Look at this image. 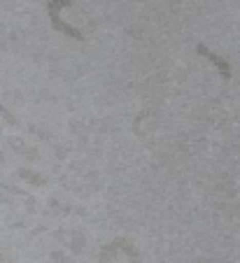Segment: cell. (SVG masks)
Here are the masks:
<instances>
[{
	"label": "cell",
	"instance_id": "obj_1",
	"mask_svg": "<svg viewBox=\"0 0 240 263\" xmlns=\"http://www.w3.org/2000/svg\"><path fill=\"white\" fill-rule=\"evenodd\" d=\"M59 238H65V245L72 254H84L86 252V233L84 231H70V233H59Z\"/></svg>",
	"mask_w": 240,
	"mask_h": 263
},
{
	"label": "cell",
	"instance_id": "obj_2",
	"mask_svg": "<svg viewBox=\"0 0 240 263\" xmlns=\"http://www.w3.org/2000/svg\"><path fill=\"white\" fill-rule=\"evenodd\" d=\"M10 147L14 149L19 156H24V159H33V161L38 159V152H33V149H30L28 144H26L24 140H19V138H10Z\"/></svg>",
	"mask_w": 240,
	"mask_h": 263
},
{
	"label": "cell",
	"instance_id": "obj_3",
	"mask_svg": "<svg viewBox=\"0 0 240 263\" xmlns=\"http://www.w3.org/2000/svg\"><path fill=\"white\" fill-rule=\"evenodd\" d=\"M19 177L21 179H26L28 184H33V186H45L49 179L45 177V175H40V173H35V170H19Z\"/></svg>",
	"mask_w": 240,
	"mask_h": 263
},
{
	"label": "cell",
	"instance_id": "obj_4",
	"mask_svg": "<svg viewBox=\"0 0 240 263\" xmlns=\"http://www.w3.org/2000/svg\"><path fill=\"white\" fill-rule=\"evenodd\" d=\"M51 263H70V258L63 252H51Z\"/></svg>",
	"mask_w": 240,
	"mask_h": 263
},
{
	"label": "cell",
	"instance_id": "obj_5",
	"mask_svg": "<svg viewBox=\"0 0 240 263\" xmlns=\"http://www.w3.org/2000/svg\"><path fill=\"white\" fill-rule=\"evenodd\" d=\"M0 117H5V119H7V121H10V124H12V126H14V124H16V119H14V117H12V115H10V112H7V109H5V107H0Z\"/></svg>",
	"mask_w": 240,
	"mask_h": 263
},
{
	"label": "cell",
	"instance_id": "obj_6",
	"mask_svg": "<svg viewBox=\"0 0 240 263\" xmlns=\"http://www.w3.org/2000/svg\"><path fill=\"white\" fill-rule=\"evenodd\" d=\"M0 161H3V152H0Z\"/></svg>",
	"mask_w": 240,
	"mask_h": 263
},
{
	"label": "cell",
	"instance_id": "obj_7",
	"mask_svg": "<svg viewBox=\"0 0 240 263\" xmlns=\"http://www.w3.org/2000/svg\"><path fill=\"white\" fill-rule=\"evenodd\" d=\"M0 261H3V252H0Z\"/></svg>",
	"mask_w": 240,
	"mask_h": 263
}]
</instances>
